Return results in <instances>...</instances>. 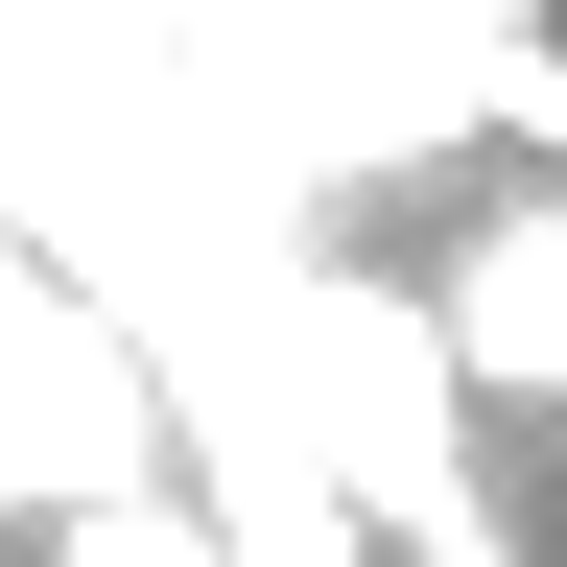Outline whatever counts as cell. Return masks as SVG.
<instances>
[{"label": "cell", "mask_w": 567, "mask_h": 567, "mask_svg": "<svg viewBox=\"0 0 567 567\" xmlns=\"http://www.w3.org/2000/svg\"><path fill=\"white\" fill-rule=\"evenodd\" d=\"M24 567H260V544L213 520L189 473H118V496H48V520H24Z\"/></svg>", "instance_id": "cell-1"}]
</instances>
